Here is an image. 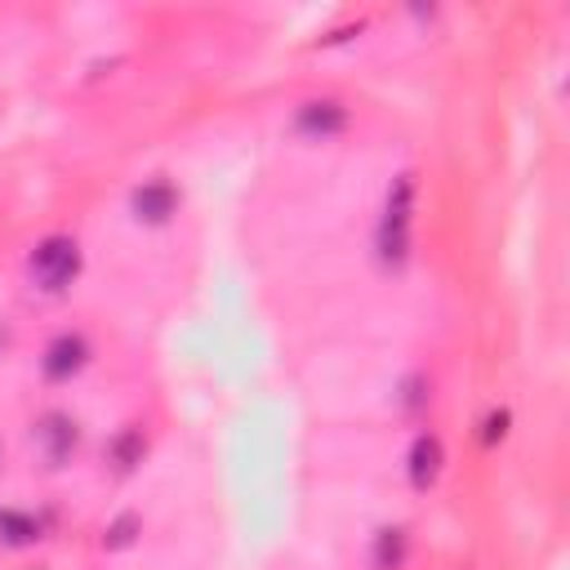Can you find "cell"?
<instances>
[{
	"label": "cell",
	"instance_id": "12",
	"mask_svg": "<svg viewBox=\"0 0 570 570\" xmlns=\"http://www.w3.org/2000/svg\"><path fill=\"white\" fill-rule=\"evenodd\" d=\"M508 423H512L508 410H490L485 423H481V441H485V445H499V441L508 436Z\"/></svg>",
	"mask_w": 570,
	"mask_h": 570
},
{
	"label": "cell",
	"instance_id": "3",
	"mask_svg": "<svg viewBox=\"0 0 570 570\" xmlns=\"http://www.w3.org/2000/svg\"><path fill=\"white\" fill-rule=\"evenodd\" d=\"M85 365H89V338H85L80 330L53 334V338L45 343V352H40V374H45L49 383H67V379H76Z\"/></svg>",
	"mask_w": 570,
	"mask_h": 570
},
{
	"label": "cell",
	"instance_id": "8",
	"mask_svg": "<svg viewBox=\"0 0 570 570\" xmlns=\"http://www.w3.org/2000/svg\"><path fill=\"white\" fill-rule=\"evenodd\" d=\"M405 552H410V534L401 525H383L370 543V561L374 570H401L405 566Z\"/></svg>",
	"mask_w": 570,
	"mask_h": 570
},
{
	"label": "cell",
	"instance_id": "9",
	"mask_svg": "<svg viewBox=\"0 0 570 570\" xmlns=\"http://www.w3.org/2000/svg\"><path fill=\"white\" fill-rule=\"evenodd\" d=\"M40 539V521L18 508H0V543L4 548H31Z\"/></svg>",
	"mask_w": 570,
	"mask_h": 570
},
{
	"label": "cell",
	"instance_id": "1",
	"mask_svg": "<svg viewBox=\"0 0 570 570\" xmlns=\"http://www.w3.org/2000/svg\"><path fill=\"white\" fill-rule=\"evenodd\" d=\"M80 263H85V258H80V240L53 232V236H45V240L31 245V254H27V276H31V285H36L40 294H67V289L76 285V276H80Z\"/></svg>",
	"mask_w": 570,
	"mask_h": 570
},
{
	"label": "cell",
	"instance_id": "4",
	"mask_svg": "<svg viewBox=\"0 0 570 570\" xmlns=\"http://www.w3.org/2000/svg\"><path fill=\"white\" fill-rule=\"evenodd\" d=\"M129 209H134L138 223L160 227V223L174 218V209H178V191H174L169 178H147V183H138V187L129 191Z\"/></svg>",
	"mask_w": 570,
	"mask_h": 570
},
{
	"label": "cell",
	"instance_id": "10",
	"mask_svg": "<svg viewBox=\"0 0 570 570\" xmlns=\"http://www.w3.org/2000/svg\"><path fill=\"white\" fill-rule=\"evenodd\" d=\"M142 454H147V436H142L138 428H120V432L111 436V445H107V459H111L120 472H134V468L142 463Z\"/></svg>",
	"mask_w": 570,
	"mask_h": 570
},
{
	"label": "cell",
	"instance_id": "7",
	"mask_svg": "<svg viewBox=\"0 0 570 570\" xmlns=\"http://www.w3.org/2000/svg\"><path fill=\"white\" fill-rule=\"evenodd\" d=\"M441 468H445V445H441V436H436V432H419V436L410 441V454H405V476H410V485H414V490H432L436 476H441Z\"/></svg>",
	"mask_w": 570,
	"mask_h": 570
},
{
	"label": "cell",
	"instance_id": "2",
	"mask_svg": "<svg viewBox=\"0 0 570 570\" xmlns=\"http://www.w3.org/2000/svg\"><path fill=\"white\" fill-rule=\"evenodd\" d=\"M410 218H414V174H396L392 187H387V200H383V214H379V232H374V245H379V258L387 267H401L405 254H410Z\"/></svg>",
	"mask_w": 570,
	"mask_h": 570
},
{
	"label": "cell",
	"instance_id": "5",
	"mask_svg": "<svg viewBox=\"0 0 570 570\" xmlns=\"http://www.w3.org/2000/svg\"><path fill=\"white\" fill-rule=\"evenodd\" d=\"M294 129H298L303 138L325 142V138H334V134L347 129V107H343L338 98H312V102H303V107L294 111Z\"/></svg>",
	"mask_w": 570,
	"mask_h": 570
},
{
	"label": "cell",
	"instance_id": "6",
	"mask_svg": "<svg viewBox=\"0 0 570 570\" xmlns=\"http://www.w3.org/2000/svg\"><path fill=\"white\" fill-rule=\"evenodd\" d=\"M36 441H40L45 459H49L53 468H62V463L76 454V445H80V428H76V419H71V414L49 410V414L36 423Z\"/></svg>",
	"mask_w": 570,
	"mask_h": 570
},
{
	"label": "cell",
	"instance_id": "11",
	"mask_svg": "<svg viewBox=\"0 0 570 570\" xmlns=\"http://www.w3.org/2000/svg\"><path fill=\"white\" fill-rule=\"evenodd\" d=\"M138 534H142V517H138V512H120V517L107 521V530H102V548H107V552H125V548L138 543Z\"/></svg>",
	"mask_w": 570,
	"mask_h": 570
}]
</instances>
